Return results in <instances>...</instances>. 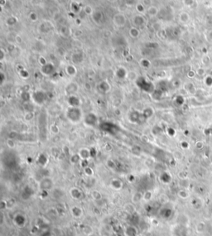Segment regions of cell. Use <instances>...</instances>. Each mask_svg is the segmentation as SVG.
Returning <instances> with one entry per match:
<instances>
[{
    "instance_id": "cell-1",
    "label": "cell",
    "mask_w": 212,
    "mask_h": 236,
    "mask_svg": "<svg viewBox=\"0 0 212 236\" xmlns=\"http://www.w3.org/2000/svg\"><path fill=\"white\" fill-rule=\"evenodd\" d=\"M40 187L41 190H44V191L51 190L53 187V181L50 177H46L42 179L40 182Z\"/></svg>"
},
{
    "instance_id": "cell-18",
    "label": "cell",
    "mask_w": 212,
    "mask_h": 236,
    "mask_svg": "<svg viewBox=\"0 0 212 236\" xmlns=\"http://www.w3.org/2000/svg\"><path fill=\"white\" fill-rule=\"evenodd\" d=\"M137 10H138L139 13H144V6H143L142 4H139V5L137 6Z\"/></svg>"
},
{
    "instance_id": "cell-13",
    "label": "cell",
    "mask_w": 212,
    "mask_h": 236,
    "mask_svg": "<svg viewBox=\"0 0 212 236\" xmlns=\"http://www.w3.org/2000/svg\"><path fill=\"white\" fill-rule=\"evenodd\" d=\"M91 196H92V197L95 199V200H100V199L102 198L101 193H100V192H99V191H92Z\"/></svg>"
},
{
    "instance_id": "cell-4",
    "label": "cell",
    "mask_w": 212,
    "mask_h": 236,
    "mask_svg": "<svg viewBox=\"0 0 212 236\" xmlns=\"http://www.w3.org/2000/svg\"><path fill=\"white\" fill-rule=\"evenodd\" d=\"M114 21H115V23L117 26H118V24H119V22H120L119 27H123L126 22L125 17H124V14H117V15H115Z\"/></svg>"
},
{
    "instance_id": "cell-2",
    "label": "cell",
    "mask_w": 212,
    "mask_h": 236,
    "mask_svg": "<svg viewBox=\"0 0 212 236\" xmlns=\"http://www.w3.org/2000/svg\"><path fill=\"white\" fill-rule=\"evenodd\" d=\"M124 234L126 236H138V229L135 226L128 225L124 229Z\"/></svg>"
},
{
    "instance_id": "cell-21",
    "label": "cell",
    "mask_w": 212,
    "mask_h": 236,
    "mask_svg": "<svg viewBox=\"0 0 212 236\" xmlns=\"http://www.w3.org/2000/svg\"><path fill=\"white\" fill-rule=\"evenodd\" d=\"M30 18H31V19L32 20H33V18H36V20L38 19V16H37V14L36 13H32L31 14H30Z\"/></svg>"
},
{
    "instance_id": "cell-5",
    "label": "cell",
    "mask_w": 212,
    "mask_h": 236,
    "mask_svg": "<svg viewBox=\"0 0 212 236\" xmlns=\"http://www.w3.org/2000/svg\"><path fill=\"white\" fill-rule=\"evenodd\" d=\"M110 187L115 190H120L123 187V182L119 179H113L110 181Z\"/></svg>"
},
{
    "instance_id": "cell-20",
    "label": "cell",
    "mask_w": 212,
    "mask_h": 236,
    "mask_svg": "<svg viewBox=\"0 0 212 236\" xmlns=\"http://www.w3.org/2000/svg\"><path fill=\"white\" fill-rule=\"evenodd\" d=\"M85 11H86V13H87L88 14H90V13H91V12H92L91 8H90V6H86V7L85 8Z\"/></svg>"
},
{
    "instance_id": "cell-8",
    "label": "cell",
    "mask_w": 212,
    "mask_h": 236,
    "mask_svg": "<svg viewBox=\"0 0 212 236\" xmlns=\"http://www.w3.org/2000/svg\"><path fill=\"white\" fill-rule=\"evenodd\" d=\"M179 18H180V21H181L182 23H186V22H188V21L190 20V15H189L187 13L183 12V13H182L180 14Z\"/></svg>"
},
{
    "instance_id": "cell-15",
    "label": "cell",
    "mask_w": 212,
    "mask_h": 236,
    "mask_svg": "<svg viewBox=\"0 0 212 236\" xmlns=\"http://www.w3.org/2000/svg\"><path fill=\"white\" fill-rule=\"evenodd\" d=\"M178 196H179L180 197H182V198L185 199L188 196V194H187V192H186V191H184V190H181V191L178 192Z\"/></svg>"
},
{
    "instance_id": "cell-14",
    "label": "cell",
    "mask_w": 212,
    "mask_h": 236,
    "mask_svg": "<svg viewBox=\"0 0 212 236\" xmlns=\"http://www.w3.org/2000/svg\"><path fill=\"white\" fill-rule=\"evenodd\" d=\"M143 199L146 200V201H148L152 199V192L151 191H146L144 193V195L143 196Z\"/></svg>"
},
{
    "instance_id": "cell-10",
    "label": "cell",
    "mask_w": 212,
    "mask_h": 236,
    "mask_svg": "<svg viewBox=\"0 0 212 236\" xmlns=\"http://www.w3.org/2000/svg\"><path fill=\"white\" fill-rule=\"evenodd\" d=\"M82 230L84 232V234H86V235H93V229L92 227L90 226V225H85V226L82 228Z\"/></svg>"
},
{
    "instance_id": "cell-6",
    "label": "cell",
    "mask_w": 212,
    "mask_h": 236,
    "mask_svg": "<svg viewBox=\"0 0 212 236\" xmlns=\"http://www.w3.org/2000/svg\"><path fill=\"white\" fill-rule=\"evenodd\" d=\"M124 209V210H125L128 214H130V215H133L135 211H136L135 206L133 204H126Z\"/></svg>"
},
{
    "instance_id": "cell-16",
    "label": "cell",
    "mask_w": 212,
    "mask_h": 236,
    "mask_svg": "<svg viewBox=\"0 0 212 236\" xmlns=\"http://www.w3.org/2000/svg\"><path fill=\"white\" fill-rule=\"evenodd\" d=\"M85 171H86V174L87 176H92L93 173H94L90 167H85Z\"/></svg>"
},
{
    "instance_id": "cell-19",
    "label": "cell",
    "mask_w": 212,
    "mask_h": 236,
    "mask_svg": "<svg viewBox=\"0 0 212 236\" xmlns=\"http://www.w3.org/2000/svg\"><path fill=\"white\" fill-rule=\"evenodd\" d=\"M151 3H152V0H144V4L145 6H149L150 7Z\"/></svg>"
},
{
    "instance_id": "cell-3",
    "label": "cell",
    "mask_w": 212,
    "mask_h": 236,
    "mask_svg": "<svg viewBox=\"0 0 212 236\" xmlns=\"http://www.w3.org/2000/svg\"><path fill=\"white\" fill-rule=\"evenodd\" d=\"M70 212H71V215L75 218H80L83 215L82 209L78 206H73L70 210Z\"/></svg>"
},
{
    "instance_id": "cell-9",
    "label": "cell",
    "mask_w": 212,
    "mask_h": 236,
    "mask_svg": "<svg viewBox=\"0 0 212 236\" xmlns=\"http://www.w3.org/2000/svg\"><path fill=\"white\" fill-rule=\"evenodd\" d=\"M79 156L80 157L81 159L86 160V159H88L90 158V152L86 150V149H82L79 152Z\"/></svg>"
},
{
    "instance_id": "cell-17",
    "label": "cell",
    "mask_w": 212,
    "mask_h": 236,
    "mask_svg": "<svg viewBox=\"0 0 212 236\" xmlns=\"http://www.w3.org/2000/svg\"><path fill=\"white\" fill-rule=\"evenodd\" d=\"M184 4L186 6H192L194 3V0H183Z\"/></svg>"
},
{
    "instance_id": "cell-11",
    "label": "cell",
    "mask_w": 212,
    "mask_h": 236,
    "mask_svg": "<svg viewBox=\"0 0 212 236\" xmlns=\"http://www.w3.org/2000/svg\"><path fill=\"white\" fill-rule=\"evenodd\" d=\"M143 196H144V195H142L141 193L136 192L135 194L133 195V196H132V201L134 202V203H138V201H140V200L143 199Z\"/></svg>"
},
{
    "instance_id": "cell-22",
    "label": "cell",
    "mask_w": 212,
    "mask_h": 236,
    "mask_svg": "<svg viewBox=\"0 0 212 236\" xmlns=\"http://www.w3.org/2000/svg\"><path fill=\"white\" fill-rule=\"evenodd\" d=\"M4 203H5V201H4V200H2V202H1V209H2V210L7 208V204L4 205Z\"/></svg>"
},
{
    "instance_id": "cell-12",
    "label": "cell",
    "mask_w": 212,
    "mask_h": 236,
    "mask_svg": "<svg viewBox=\"0 0 212 236\" xmlns=\"http://www.w3.org/2000/svg\"><path fill=\"white\" fill-rule=\"evenodd\" d=\"M157 12H158V10H157V9L155 6H150V7H148V9H147V13H148L150 16H155V15H157Z\"/></svg>"
},
{
    "instance_id": "cell-7",
    "label": "cell",
    "mask_w": 212,
    "mask_h": 236,
    "mask_svg": "<svg viewBox=\"0 0 212 236\" xmlns=\"http://www.w3.org/2000/svg\"><path fill=\"white\" fill-rule=\"evenodd\" d=\"M70 195L74 199H80L81 196V191L76 188H73L70 190Z\"/></svg>"
}]
</instances>
